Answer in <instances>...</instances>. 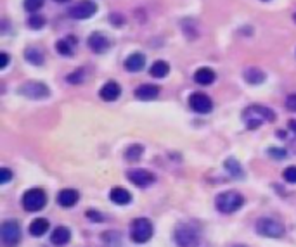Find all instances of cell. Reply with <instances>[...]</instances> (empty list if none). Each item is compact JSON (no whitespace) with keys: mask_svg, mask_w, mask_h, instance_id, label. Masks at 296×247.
Here are the masks:
<instances>
[{"mask_svg":"<svg viewBox=\"0 0 296 247\" xmlns=\"http://www.w3.org/2000/svg\"><path fill=\"white\" fill-rule=\"evenodd\" d=\"M7 64H9V55L6 52H2V54H0V69H6Z\"/></svg>","mask_w":296,"mask_h":247,"instance_id":"e575fe53","label":"cell"},{"mask_svg":"<svg viewBox=\"0 0 296 247\" xmlns=\"http://www.w3.org/2000/svg\"><path fill=\"white\" fill-rule=\"evenodd\" d=\"M245 204V197L241 196L236 190H227V192H222L217 196L215 199V206L220 213L224 214H230V213H236L239 211Z\"/></svg>","mask_w":296,"mask_h":247,"instance_id":"3957f363","label":"cell"},{"mask_svg":"<svg viewBox=\"0 0 296 247\" xmlns=\"http://www.w3.org/2000/svg\"><path fill=\"white\" fill-rule=\"evenodd\" d=\"M144 64H146L144 54H139V52H136V54H132V55H128V59L125 60V68H127L130 73L141 71V69L144 68Z\"/></svg>","mask_w":296,"mask_h":247,"instance_id":"e0dca14e","label":"cell"},{"mask_svg":"<svg viewBox=\"0 0 296 247\" xmlns=\"http://www.w3.org/2000/svg\"><path fill=\"white\" fill-rule=\"evenodd\" d=\"M282 176H284V180L288 181V183H296V166L286 168L284 173H282Z\"/></svg>","mask_w":296,"mask_h":247,"instance_id":"f546056e","label":"cell"},{"mask_svg":"<svg viewBox=\"0 0 296 247\" xmlns=\"http://www.w3.org/2000/svg\"><path fill=\"white\" fill-rule=\"evenodd\" d=\"M168 71H170V66L165 60H156L149 69V75L152 78H165L168 75Z\"/></svg>","mask_w":296,"mask_h":247,"instance_id":"603a6c76","label":"cell"},{"mask_svg":"<svg viewBox=\"0 0 296 247\" xmlns=\"http://www.w3.org/2000/svg\"><path fill=\"white\" fill-rule=\"evenodd\" d=\"M263 2H268V0H263Z\"/></svg>","mask_w":296,"mask_h":247,"instance_id":"60d3db41","label":"cell"},{"mask_svg":"<svg viewBox=\"0 0 296 247\" xmlns=\"http://www.w3.org/2000/svg\"><path fill=\"white\" fill-rule=\"evenodd\" d=\"M294 21H296V12H294Z\"/></svg>","mask_w":296,"mask_h":247,"instance_id":"ab89813d","label":"cell"},{"mask_svg":"<svg viewBox=\"0 0 296 247\" xmlns=\"http://www.w3.org/2000/svg\"><path fill=\"white\" fill-rule=\"evenodd\" d=\"M142 152H144V147L139 145V144H133V145H130L128 149H127L125 156H127V159H128L130 163H136V161H139V159L142 158Z\"/></svg>","mask_w":296,"mask_h":247,"instance_id":"d4e9b609","label":"cell"},{"mask_svg":"<svg viewBox=\"0 0 296 247\" xmlns=\"http://www.w3.org/2000/svg\"><path fill=\"white\" fill-rule=\"evenodd\" d=\"M120 94H121V88H120V85L116 83V81H107V83L101 88V92H99L101 99L102 101H106V102L116 101V99L120 97Z\"/></svg>","mask_w":296,"mask_h":247,"instance_id":"4fadbf2b","label":"cell"},{"mask_svg":"<svg viewBox=\"0 0 296 247\" xmlns=\"http://www.w3.org/2000/svg\"><path fill=\"white\" fill-rule=\"evenodd\" d=\"M28 24L32 26L33 29H38V28H42L43 24H45V19H43V16H40V14H33L30 16V19H28Z\"/></svg>","mask_w":296,"mask_h":247,"instance_id":"83f0119b","label":"cell"},{"mask_svg":"<svg viewBox=\"0 0 296 247\" xmlns=\"http://www.w3.org/2000/svg\"><path fill=\"white\" fill-rule=\"evenodd\" d=\"M97 12V4L92 0H84V2H78L76 6L69 9V16L73 19H89Z\"/></svg>","mask_w":296,"mask_h":247,"instance_id":"9c48e42d","label":"cell"},{"mask_svg":"<svg viewBox=\"0 0 296 247\" xmlns=\"http://www.w3.org/2000/svg\"><path fill=\"white\" fill-rule=\"evenodd\" d=\"M189 106L191 109L194 112H198V114H208V112H211L213 109V102L211 99L208 97L206 94H201V92H196L189 97Z\"/></svg>","mask_w":296,"mask_h":247,"instance_id":"30bf717a","label":"cell"},{"mask_svg":"<svg viewBox=\"0 0 296 247\" xmlns=\"http://www.w3.org/2000/svg\"><path fill=\"white\" fill-rule=\"evenodd\" d=\"M268 154H271L272 158H277V159H284L286 158V150L284 149H276V147L268 149Z\"/></svg>","mask_w":296,"mask_h":247,"instance_id":"1f68e13d","label":"cell"},{"mask_svg":"<svg viewBox=\"0 0 296 247\" xmlns=\"http://www.w3.org/2000/svg\"><path fill=\"white\" fill-rule=\"evenodd\" d=\"M173 239H175L178 247H198L201 242V232L194 223H178L173 232Z\"/></svg>","mask_w":296,"mask_h":247,"instance_id":"7a4b0ae2","label":"cell"},{"mask_svg":"<svg viewBox=\"0 0 296 247\" xmlns=\"http://www.w3.org/2000/svg\"><path fill=\"white\" fill-rule=\"evenodd\" d=\"M28 230L33 237H42L43 233L49 230V222H47L45 218H37V220H33V222L30 223Z\"/></svg>","mask_w":296,"mask_h":247,"instance_id":"44dd1931","label":"cell"},{"mask_svg":"<svg viewBox=\"0 0 296 247\" xmlns=\"http://www.w3.org/2000/svg\"><path fill=\"white\" fill-rule=\"evenodd\" d=\"M0 239L6 247H16L21 240V227L14 220H7L0 227Z\"/></svg>","mask_w":296,"mask_h":247,"instance_id":"8992f818","label":"cell"},{"mask_svg":"<svg viewBox=\"0 0 296 247\" xmlns=\"http://www.w3.org/2000/svg\"><path fill=\"white\" fill-rule=\"evenodd\" d=\"M234 247H246V245H234Z\"/></svg>","mask_w":296,"mask_h":247,"instance_id":"f35d334b","label":"cell"},{"mask_svg":"<svg viewBox=\"0 0 296 247\" xmlns=\"http://www.w3.org/2000/svg\"><path fill=\"white\" fill-rule=\"evenodd\" d=\"M47 204V196L42 189H30L23 196V207L30 213L43 209Z\"/></svg>","mask_w":296,"mask_h":247,"instance_id":"52a82bcc","label":"cell"},{"mask_svg":"<svg viewBox=\"0 0 296 247\" xmlns=\"http://www.w3.org/2000/svg\"><path fill=\"white\" fill-rule=\"evenodd\" d=\"M78 190L75 189H64V190H61L59 192V196H58V202L63 207H73L78 202Z\"/></svg>","mask_w":296,"mask_h":247,"instance_id":"5bb4252c","label":"cell"},{"mask_svg":"<svg viewBox=\"0 0 296 247\" xmlns=\"http://www.w3.org/2000/svg\"><path fill=\"white\" fill-rule=\"evenodd\" d=\"M82 76H84V71H82V69H78L75 75H69L68 76V81H71V83H80Z\"/></svg>","mask_w":296,"mask_h":247,"instance_id":"836d02e7","label":"cell"},{"mask_svg":"<svg viewBox=\"0 0 296 247\" xmlns=\"http://www.w3.org/2000/svg\"><path fill=\"white\" fill-rule=\"evenodd\" d=\"M12 178V171L9 170V168H2V170H0V183H7L9 180Z\"/></svg>","mask_w":296,"mask_h":247,"instance_id":"4dcf8cb0","label":"cell"},{"mask_svg":"<svg viewBox=\"0 0 296 247\" xmlns=\"http://www.w3.org/2000/svg\"><path fill=\"white\" fill-rule=\"evenodd\" d=\"M159 94V88L156 85H141L136 90V97L139 101H152Z\"/></svg>","mask_w":296,"mask_h":247,"instance_id":"2e32d148","label":"cell"},{"mask_svg":"<svg viewBox=\"0 0 296 247\" xmlns=\"http://www.w3.org/2000/svg\"><path fill=\"white\" fill-rule=\"evenodd\" d=\"M69 239H71V232H69L66 227H58L54 232H52V235H50V242L56 247L66 245L68 242H69Z\"/></svg>","mask_w":296,"mask_h":247,"instance_id":"9a60e30c","label":"cell"},{"mask_svg":"<svg viewBox=\"0 0 296 247\" xmlns=\"http://www.w3.org/2000/svg\"><path fill=\"white\" fill-rule=\"evenodd\" d=\"M19 94L23 97L33 99V101H40V99H47L50 95L49 86L42 81H26L19 86Z\"/></svg>","mask_w":296,"mask_h":247,"instance_id":"ba28073f","label":"cell"},{"mask_svg":"<svg viewBox=\"0 0 296 247\" xmlns=\"http://www.w3.org/2000/svg\"><path fill=\"white\" fill-rule=\"evenodd\" d=\"M274 119H276L274 111L265 106H258V104L246 107V109L243 111V121L246 123V128H250V130L260 128L265 123H272Z\"/></svg>","mask_w":296,"mask_h":247,"instance_id":"6da1fadb","label":"cell"},{"mask_svg":"<svg viewBox=\"0 0 296 247\" xmlns=\"http://www.w3.org/2000/svg\"><path fill=\"white\" fill-rule=\"evenodd\" d=\"M225 170H227L229 175L234 176V178H243V176H245V171H243L241 164H239V161H236L234 158H229L227 161H225Z\"/></svg>","mask_w":296,"mask_h":247,"instance_id":"7402d4cb","label":"cell"},{"mask_svg":"<svg viewBox=\"0 0 296 247\" xmlns=\"http://www.w3.org/2000/svg\"><path fill=\"white\" fill-rule=\"evenodd\" d=\"M56 2H61V4H63V2H68V0H56Z\"/></svg>","mask_w":296,"mask_h":247,"instance_id":"74e56055","label":"cell"},{"mask_svg":"<svg viewBox=\"0 0 296 247\" xmlns=\"http://www.w3.org/2000/svg\"><path fill=\"white\" fill-rule=\"evenodd\" d=\"M43 2H45V0H24V7H26V11H30V12H37L38 9L43 7Z\"/></svg>","mask_w":296,"mask_h":247,"instance_id":"f1b7e54d","label":"cell"},{"mask_svg":"<svg viewBox=\"0 0 296 247\" xmlns=\"http://www.w3.org/2000/svg\"><path fill=\"white\" fill-rule=\"evenodd\" d=\"M245 80L251 85H260L265 81V73L258 68H248L245 71Z\"/></svg>","mask_w":296,"mask_h":247,"instance_id":"ffe728a7","label":"cell"},{"mask_svg":"<svg viewBox=\"0 0 296 247\" xmlns=\"http://www.w3.org/2000/svg\"><path fill=\"white\" fill-rule=\"evenodd\" d=\"M152 232H154V228H152V223L147 218H137L130 225V239L136 242V244H146V242H149L152 237Z\"/></svg>","mask_w":296,"mask_h":247,"instance_id":"277c9868","label":"cell"},{"mask_svg":"<svg viewBox=\"0 0 296 247\" xmlns=\"http://www.w3.org/2000/svg\"><path fill=\"white\" fill-rule=\"evenodd\" d=\"M256 232L262 237H268V239H281L284 235L286 228L281 222L274 218H260L256 222Z\"/></svg>","mask_w":296,"mask_h":247,"instance_id":"5b68a950","label":"cell"},{"mask_svg":"<svg viewBox=\"0 0 296 247\" xmlns=\"http://www.w3.org/2000/svg\"><path fill=\"white\" fill-rule=\"evenodd\" d=\"M24 57L32 64H42L43 63V54L38 49H26Z\"/></svg>","mask_w":296,"mask_h":247,"instance_id":"4316f807","label":"cell"},{"mask_svg":"<svg viewBox=\"0 0 296 247\" xmlns=\"http://www.w3.org/2000/svg\"><path fill=\"white\" fill-rule=\"evenodd\" d=\"M286 107H288L289 111L296 112V94L289 95V97H288V101H286Z\"/></svg>","mask_w":296,"mask_h":247,"instance_id":"d6a6232c","label":"cell"},{"mask_svg":"<svg viewBox=\"0 0 296 247\" xmlns=\"http://www.w3.org/2000/svg\"><path fill=\"white\" fill-rule=\"evenodd\" d=\"M89 216H90V218H94L95 222H101V218H102L101 214H99V213H94V211H89Z\"/></svg>","mask_w":296,"mask_h":247,"instance_id":"d590c367","label":"cell"},{"mask_svg":"<svg viewBox=\"0 0 296 247\" xmlns=\"http://www.w3.org/2000/svg\"><path fill=\"white\" fill-rule=\"evenodd\" d=\"M215 71L210 68H199L198 71L194 73V80L196 83L199 85H211L213 81H215Z\"/></svg>","mask_w":296,"mask_h":247,"instance_id":"d6986e66","label":"cell"},{"mask_svg":"<svg viewBox=\"0 0 296 247\" xmlns=\"http://www.w3.org/2000/svg\"><path fill=\"white\" fill-rule=\"evenodd\" d=\"M111 42L110 38L106 37L104 33H92L89 37V47L92 49L94 52H97V54H102V52H106L107 49H110Z\"/></svg>","mask_w":296,"mask_h":247,"instance_id":"7c38bea8","label":"cell"},{"mask_svg":"<svg viewBox=\"0 0 296 247\" xmlns=\"http://www.w3.org/2000/svg\"><path fill=\"white\" fill-rule=\"evenodd\" d=\"M110 199L115 204H118V206H125V204H128L130 201H132V196H130V192L128 190H125V189H121V187H115L110 192Z\"/></svg>","mask_w":296,"mask_h":247,"instance_id":"ac0fdd59","label":"cell"},{"mask_svg":"<svg viewBox=\"0 0 296 247\" xmlns=\"http://www.w3.org/2000/svg\"><path fill=\"white\" fill-rule=\"evenodd\" d=\"M127 176L136 187H149V185L154 183V180H156V176L152 175L151 171L142 170V168H133V170H130L127 173Z\"/></svg>","mask_w":296,"mask_h":247,"instance_id":"8fae6325","label":"cell"},{"mask_svg":"<svg viewBox=\"0 0 296 247\" xmlns=\"http://www.w3.org/2000/svg\"><path fill=\"white\" fill-rule=\"evenodd\" d=\"M75 45H76V42H75V38L73 37L71 38H63V40L58 42V50L63 55H71L73 50H75Z\"/></svg>","mask_w":296,"mask_h":247,"instance_id":"cb8c5ba5","label":"cell"},{"mask_svg":"<svg viewBox=\"0 0 296 247\" xmlns=\"http://www.w3.org/2000/svg\"><path fill=\"white\" fill-rule=\"evenodd\" d=\"M288 125H289V130H291V132H294V133H296V119H291Z\"/></svg>","mask_w":296,"mask_h":247,"instance_id":"8d00e7d4","label":"cell"},{"mask_svg":"<svg viewBox=\"0 0 296 247\" xmlns=\"http://www.w3.org/2000/svg\"><path fill=\"white\" fill-rule=\"evenodd\" d=\"M102 240H104V244L110 245V247H120L121 235H120V232H104Z\"/></svg>","mask_w":296,"mask_h":247,"instance_id":"484cf974","label":"cell"}]
</instances>
